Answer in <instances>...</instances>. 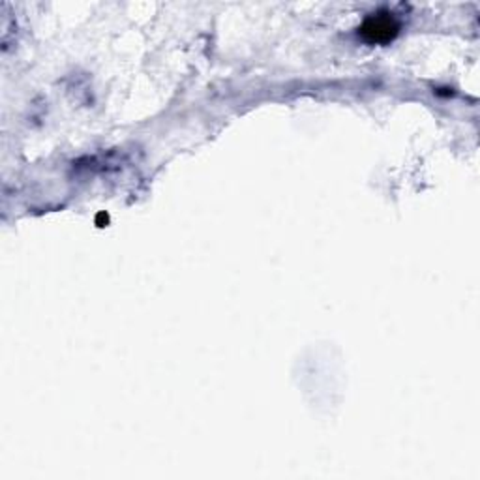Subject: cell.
Returning a JSON list of instances; mask_svg holds the SVG:
<instances>
[{
  "mask_svg": "<svg viewBox=\"0 0 480 480\" xmlns=\"http://www.w3.org/2000/svg\"><path fill=\"white\" fill-rule=\"evenodd\" d=\"M400 32V23L396 17L388 12H379L370 15L359 28L362 40L368 44H388L393 42Z\"/></svg>",
  "mask_w": 480,
  "mask_h": 480,
  "instance_id": "1",
  "label": "cell"
}]
</instances>
